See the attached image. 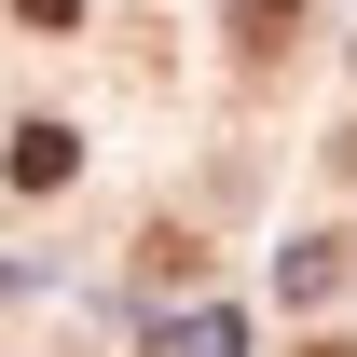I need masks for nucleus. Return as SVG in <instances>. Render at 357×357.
I'll return each mask as SVG.
<instances>
[{"label": "nucleus", "instance_id": "4", "mask_svg": "<svg viewBox=\"0 0 357 357\" xmlns=\"http://www.w3.org/2000/svg\"><path fill=\"white\" fill-rule=\"evenodd\" d=\"M192 261H206L192 234H151V248H137V275H151V289H192Z\"/></svg>", "mask_w": 357, "mask_h": 357}, {"label": "nucleus", "instance_id": "5", "mask_svg": "<svg viewBox=\"0 0 357 357\" xmlns=\"http://www.w3.org/2000/svg\"><path fill=\"white\" fill-rule=\"evenodd\" d=\"M165 357H248V344H234V316H192V330H165Z\"/></svg>", "mask_w": 357, "mask_h": 357}, {"label": "nucleus", "instance_id": "7", "mask_svg": "<svg viewBox=\"0 0 357 357\" xmlns=\"http://www.w3.org/2000/svg\"><path fill=\"white\" fill-rule=\"evenodd\" d=\"M303 357H357V344H303Z\"/></svg>", "mask_w": 357, "mask_h": 357}, {"label": "nucleus", "instance_id": "3", "mask_svg": "<svg viewBox=\"0 0 357 357\" xmlns=\"http://www.w3.org/2000/svg\"><path fill=\"white\" fill-rule=\"evenodd\" d=\"M330 289H344V248H330V234H316V248H289V303H330Z\"/></svg>", "mask_w": 357, "mask_h": 357}, {"label": "nucleus", "instance_id": "6", "mask_svg": "<svg viewBox=\"0 0 357 357\" xmlns=\"http://www.w3.org/2000/svg\"><path fill=\"white\" fill-rule=\"evenodd\" d=\"M14 14H28V28H69V14H83V0H14Z\"/></svg>", "mask_w": 357, "mask_h": 357}, {"label": "nucleus", "instance_id": "1", "mask_svg": "<svg viewBox=\"0 0 357 357\" xmlns=\"http://www.w3.org/2000/svg\"><path fill=\"white\" fill-rule=\"evenodd\" d=\"M0 165H14V192H69L83 137H69V124H14V151H0Z\"/></svg>", "mask_w": 357, "mask_h": 357}, {"label": "nucleus", "instance_id": "2", "mask_svg": "<svg viewBox=\"0 0 357 357\" xmlns=\"http://www.w3.org/2000/svg\"><path fill=\"white\" fill-rule=\"evenodd\" d=\"M234 42H248V55H289V42H303V0H234Z\"/></svg>", "mask_w": 357, "mask_h": 357}]
</instances>
